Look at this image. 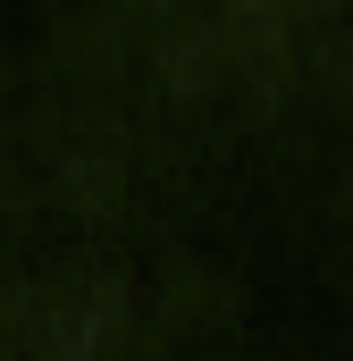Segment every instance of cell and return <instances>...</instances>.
I'll return each instance as SVG.
<instances>
[{
	"mask_svg": "<svg viewBox=\"0 0 353 361\" xmlns=\"http://www.w3.org/2000/svg\"><path fill=\"white\" fill-rule=\"evenodd\" d=\"M126 345H135L126 294H109L92 277H51V286L0 294V361H126Z\"/></svg>",
	"mask_w": 353,
	"mask_h": 361,
	"instance_id": "obj_1",
	"label": "cell"
}]
</instances>
